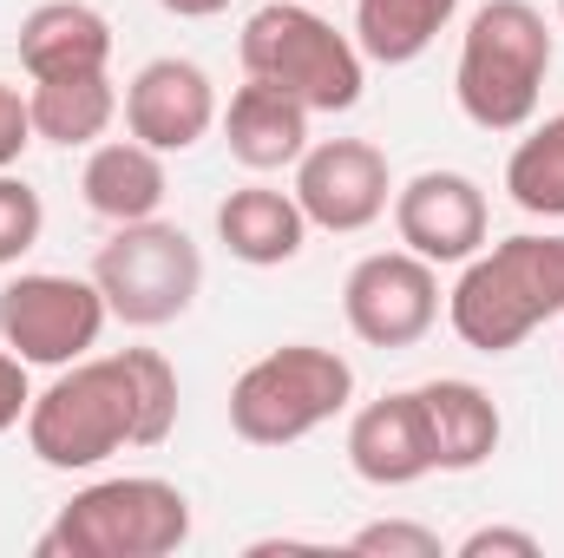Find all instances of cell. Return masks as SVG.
<instances>
[{"instance_id": "484cf974", "label": "cell", "mask_w": 564, "mask_h": 558, "mask_svg": "<svg viewBox=\"0 0 564 558\" xmlns=\"http://www.w3.org/2000/svg\"><path fill=\"white\" fill-rule=\"evenodd\" d=\"M33 408V388H26V362L0 342V433H13Z\"/></svg>"}, {"instance_id": "4316f807", "label": "cell", "mask_w": 564, "mask_h": 558, "mask_svg": "<svg viewBox=\"0 0 564 558\" xmlns=\"http://www.w3.org/2000/svg\"><path fill=\"white\" fill-rule=\"evenodd\" d=\"M164 13H177V20H210V13H224L230 0H158Z\"/></svg>"}, {"instance_id": "cb8c5ba5", "label": "cell", "mask_w": 564, "mask_h": 558, "mask_svg": "<svg viewBox=\"0 0 564 558\" xmlns=\"http://www.w3.org/2000/svg\"><path fill=\"white\" fill-rule=\"evenodd\" d=\"M26 144H33V112H26V93L0 79V171H13Z\"/></svg>"}, {"instance_id": "7402d4cb", "label": "cell", "mask_w": 564, "mask_h": 558, "mask_svg": "<svg viewBox=\"0 0 564 558\" xmlns=\"http://www.w3.org/2000/svg\"><path fill=\"white\" fill-rule=\"evenodd\" d=\"M40 230H46V204H40V191H33L26 178L0 171V270L20 264V257L40 244Z\"/></svg>"}, {"instance_id": "d6986e66", "label": "cell", "mask_w": 564, "mask_h": 558, "mask_svg": "<svg viewBox=\"0 0 564 558\" xmlns=\"http://www.w3.org/2000/svg\"><path fill=\"white\" fill-rule=\"evenodd\" d=\"M26 112H33V139L46 144H93L106 139V126L119 119V93L106 73H73V79H33L26 93Z\"/></svg>"}, {"instance_id": "7a4b0ae2", "label": "cell", "mask_w": 564, "mask_h": 558, "mask_svg": "<svg viewBox=\"0 0 564 558\" xmlns=\"http://www.w3.org/2000/svg\"><path fill=\"white\" fill-rule=\"evenodd\" d=\"M552 73V26L532 0H486L466 20L453 99L479 132H525Z\"/></svg>"}, {"instance_id": "9c48e42d", "label": "cell", "mask_w": 564, "mask_h": 558, "mask_svg": "<svg viewBox=\"0 0 564 558\" xmlns=\"http://www.w3.org/2000/svg\"><path fill=\"white\" fill-rule=\"evenodd\" d=\"M341 315L368 348H414L440 322V277L414 250H375L341 282Z\"/></svg>"}, {"instance_id": "9a60e30c", "label": "cell", "mask_w": 564, "mask_h": 558, "mask_svg": "<svg viewBox=\"0 0 564 558\" xmlns=\"http://www.w3.org/2000/svg\"><path fill=\"white\" fill-rule=\"evenodd\" d=\"M426 420V447H433V473H473L499 453V408L479 382H421L414 388Z\"/></svg>"}, {"instance_id": "e0dca14e", "label": "cell", "mask_w": 564, "mask_h": 558, "mask_svg": "<svg viewBox=\"0 0 564 558\" xmlns=\"http://www.w3.org/2000/svg\"><path fill=\"white\" fill-rule=\"evenodd\" d=\"M217 244L250 264V270H276L295 264L308 244V217L295 204V191H270V184H243L217 204Z\"/></svg>"}, {"instance_id": "52a82bcc", "label": "cell", "mask_w": 564, "mask_h": 558, "mask_svg": "<svg viewBox=\"0 0 564 558\" xmlns=\"http://www.w3.org/2000/svg\"><path fill=\"white\" fill-rule=\"evenodd\" d=\"M93 282L106 296V309L126 329H164L177 322L197 289H204V250L191 244V230L144 217V224H119L99 257H93Z\"/></svg>"}, {"instance_id": "44dd1931", "label": "cell", "mask_w": 564, "mask_h": 558, "mask_svg": "<svg viewBox=\"0 0 564 558\" xmlns=\"http://www.w3.org/2000/svg\"><path fill=\"white\" fill-rule=\"evenodd\" d=\"M506 191L525 217H564V112L532 126L506 158Z\"/></svg>"}, {"instance_id": "5bb4252c", "label": "cell", "mask_w": 564, "mask_h": 558, "mask_svg": "<svg viewBox=\"0 0 564 558\" xmlns=\"http://www.w3.org/2000/svg\"><path fill=\"white\" fill-rule=\"evenodd\" d=\"M20 66L26 79H73L112 66V26L86 0H40L20 20Z\"/></svg>"}, {"instance_id": "2e32d148", "label": "cell", "mask_w": 564, "mask_h": 558, "mask_svg": "<svg viewBox=\"0 0 564 558\" xmlns=\"http://www.w3.org/2000/svg\"><path fill=\"white\" fill-rule=\"evenodd\" d=\"M308 106L295 93H282L270 79H250L230 93V112H224V144L243 171H282L308 151Z\"/></svg>"}, {"instance_id": "ffe728a7", "label": "cell", "mask_w": 564, "mask_h": 558, "mask_svg": "<svg viewBox=\"0 0 564 558\" xmlns=\"http://www.w3.org/2000/svg\"><path fill=\"white\" fill-rule=\"evenodd\" d=\"M459 0H355V46L375 66H414L453 26Z\"/></svg>"}, {"instance_id": "ac0fdd59", "label": "cell", "mask_w": 564, "mask_h": 558, "mask_svg": "<svg viewBox=\"0 0 564 558\" xmlns=\"http://www.w3.org/2000/svg\"><path fill=\"white\" fill-rule=\"evenodd\" d=\"M79 191H86V211L106 217V224H144L164 211V151H151L139 139H119V144H93L86 171H79Z\"/></svg>"}, {"instance_id": "5b68a950", "label": "cell", "mask_w": 564, "mask_h": 558, "mask_svg": "<svg viewBox=\"0 0 564 558\" xmlns=\"http://www.w3.org/2000/svg\"><path fill=\"white\" fill-rule=\"evenodd\" d=\"M355 401V368L322 342H289L230 382V433L250 447H295Z\"/></svg>"}, {"instance_id": "7c38bea8", "label": "cell", "mask_w": 564, "mask_h": 558, "mask_svg": "<svg viewBox=\"0 0 564 558\" xmlns=\"http://www.w3.org/2000/svg\"><path fill=\"white\" fill-rule=\"evenodd\" d=\"M217 126V86L197 60H151L126 86V132L151 151H191Z\"/></svg>"}, {"instance_id": "3957f363", "label": "cell", "mask_w": 564, "mask_h": 558, "mask_svg": "<svg viewBox=\"0 0 564 558\" xmlns=\"http://www.w3.org/2000/svg\"><path fill=\"white\" fill-rule=\"evenodd\" d=\"M564 315V237H506L466 257L446 296V322L479 355H512L539 322Z\"/></svg>"}, {"instance_id": "6da1fadb", "label": "cell", "mask_w": 564, "mask_h": 558, "mask_svg": "<svg viewBox=\"0 0 564 558\" xmlns=\"http://www.w3.org/2000/svg\"><path fill=\"white\" fill-rule=\"evenodd\" d=\"M26 447L53 473H93L126 447H164L177 427V368L158 348L79 355L26 408Z\"/></svg>"}, {"instance_id": "83f0119b", "label": "cell", "mask_w": 564, "mask_h": 558, "mask_svg": "<svg viewBox=\"0 0 564 558\" xmlns=\"http://www.w3.org/2000/svg\"><path fill=\"white\" fill-rule=\"evenodd\" d=\"M558 20H564V0H558Z\"/></svg>"}, {"instance_id": "8fae6325", "label": "cell", "mask_w": 564, "mask_h": 558, "mask_svg": "<svg viewBox=\"0 0 564 558\" xmlns=\"http://www.w3.org/2000/svg\"><path fill=\"white\" fill-rule=\"evenodd\" d=\"M486 191L466 178V171H421L394 191V230H401V250L426 257L433 270L440 264H466L486 250Z\"/></svg>"}, {"instance_id": "ba28073f", "label": "cell", "mask_w": 564, "mask_h": 558, "mask_svg": "<svg viewBox=\"0 0 564 558\" xmlns=\"http://www.w3.org/2000/svg\"><path fill=\"white\" fill-rule=\"evenodd\" d=\"M106 296L93 277H59V270H20L0 289V342L26 368H66L99 348L106 335Z\"/></svg>"}, {"instance_id": "4fadbf2b", "label": "cell", "mask_w": 564, "mask_h": 558, "mask_svg": "<svg viewBox=\"0 0 564 558\" xmlns=\"http://www.w3.org/2000/svg\"><path fill=\"white\" fill-rule=\"evenodd\" d=\"M348 466L368 486H414V480L433 473V447H426V420L414 388L381 395L348 420Z\"/></svg>"}, {"instance_id": "603a6c76", "label": "cell", "mask_w": 564, "mask_h": 558, "mask_svg": "<svg viewBox=\"0 0 564 558\" xmlns=\"http://www.w3.org/2000/svg\"><path fill=\"white\" fill-rule=\"evenodd\" d=\"M348 552H368V558H440V533L433 526H414V519H375L348 539Z\"/></svg>"}, {"instance_id": "30bf717a", "label": "cell", "mask_w": 564, "mask_h": 558, "mask_svg": "<svg viewBox=\"0 0 564 558\" xmlns=\"http://www.w3.org/2000/svg\"><path fill=\"white\" fill-rule=\"evenodd\" d=\"M295 204L308 217V230H335L355 237L368 224L388 217L394 204V178H388V151L368 139H322L295 158Z\"/></svg>"}, {"instance_id": "277c9868", "label": "cell", "mask_w": 564, "mask_h": 558, "mask_svg": "<svg viewBox=\"0 0 564 558\" xmlns=\"http://www.w3.org/2000/svg\"><path fill=\"white\" fill-rule=\"evenodd\" d=\"M191 539V500L158 480V473H126L73 493L59 519L40 533V558H164Z\"/></svg>"}, {"instance_id": "d4e9b609", "label": "cell", "mask_w": 564, "mask_h": 558, "mask_svg": "<svg viewBox=\"0 0 564 558\" xmlns=\"http://www.w3.org/2000/svg\"><path fill=\"white\" fill-rule=\"evenodd\" d=\"M539 552L545 546L532 533H519V526H479V533L459 539V558H539Z\"/></svg>"}, {"instance_id": "8992f818", "label": "cell", "mask_w": 564, "mask_h": 558, "mask_svg": "<svg viewBox=\"0 0 564 558\" xmlns=\"http://www.w3.org/2000/svg\"><path fill=\"white\" fill-rule=\"evenodd\" d=\"M243 73L270 79L282 93H295L308 112H348L361 106V46L348 33H335L322 13H308L302 0H270L243 20Z\"/></svg>"}]
</instances>
